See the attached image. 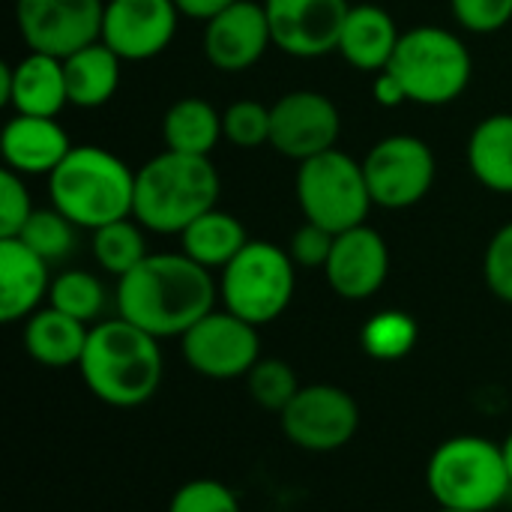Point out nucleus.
Masks as SVG:
<instances>
[{"instance_id": "obj_28", "label": "nucleus", "mask_w": 512, "mask_h": 512, "mask_svg": "<svg viewBox=\"0 0 512 512\" xmlns=\"http://www.w3.org/2000/svg\"><path fill=\"white\" fill-rule=\"evenodd\" d=\"M93 255L105 273L123 279L126 273H132L147 258L144 234L129 219H117L111 225H102L93 231Z\"/></svg>"}, {"instance_id": "obj_34", "label": "nucleus", "mask_w": 512, "mask_h": 512, "mask_svg": "<svg viewBox=\"0 0 512 512\" xmlns=\"http://www.w3.org/2000/svg\"><path fill=\"white\" fill-rule=\"evenodd\" d=\"M30 216H33V204H30L21 174L12 168H3V174H0V240L18 237Z\"/></svg>"}, {"instance_id": "obj_2", "label": "nucleus", "mask_w": 512, "mask_h": 512, "mask_svg": "<svg viewBox=\"0 0 512 512\" xmlns=\"http://www.w3.org/2000/svg\"><path fill=\"white\" fill-rule=\"evenodd\" d=\"M87 390L111 408H138L162 384L159 339L126 318L102 321L90 330L78 363Z\"/></svg>"}, {"instance_id": "obj_1", "label": "nucleus", "mask_w": 512, "mask_h": 512, "mask_svg": "<svg viewBox=\"0 0 512 512\" xmlns=\"http://www.w3.org/2000/svg\"><path fill=\"white\" fill-rule=\"evenodd\" d=\"M216 303V282L207 267L186 252L147 255L117 285L120 318L156 339L183 336Z\"/></svg>"}, {"instance_id": "obj_12", "label": "nucleus", "mask_w": 512, "mask_h": 512, "mask_svg": "<svg viewBox=\"0 0 512 512\" xmlns=\"http://www.w3.org/2000/svg\"><path fill=\"white\" fill-rule=\"evenodd\" d=\"M363 174L378 207L405 210L423 201L432 189L435 156L429 144L414 135H390L369 150Z\"/></svg>"}, {"instance_id": "obj_6", "label": "nucleus", "mask_w": 512, "mask_h": 512, "mask_svg": "<svg viewBox=\"0 0 512 512\" xmlns=\"http://www.w3.org/2000/svg\"><path fill=\"white\" fill-rule=\"evenodd\" d=\"M387 72L399 78L408 102L447 105L471 81V54L459 36L441 27H414L402 33Z\"/></svg>"}, {"instance_id": "obj_15", "label": "nucleus", "mask_w": 512, "mask_h": 512, "mask_svg": "<svg viewBox=\"0 0 512 512\" xmlns=\"http://www.w3.org/2000/svg\"><path fill=\"white\" fill-rule=\"evenodd\" d=\"M177 15L174 0H108L102 42L120 60H150L171 45Z\"/></svg>"}, {"instance_id": "obj_26", "label": "nucleus", "mask_w": 512, "mask_h": 512, "mask_svg": "<svg viewBox=\"0 0 512 512\" xmlns=\"http://www.w3.org/2000/svg\"><path fill=\"white\" fill-rule=\"evenodd\" d=\"M162 135L168 150L189 153V156H210V150L225 135L222 114L207 99L186 96L168 108L162 120Z\"/></svg>"}, {"instance_id": "obj_30", "label": "nucleus", "mask_w": 512, "mask_h": 512, "mask_svg": "<svg viewBox=\"0 0 512 512\" xmlns=\"http://www.w3.org/2000/svg\"><path fill=\"white\" fill-rule=\"evenodd\" d=\"M48 300L54 309L90 324L102 306H105V288L102 282L93 276V273H84V270H69L63 276H57L51 282V291H48Z\"/></svg>"}, {"instance_id": "obj_10", "label": "nucleus", "mask_w": 512, "mask_h": 512, "mask_svg": "<svg viewBox=\"0 0 512 512\" xmlns=\"http://www.w3.org/2000/svg\"><path fill=\"white\" fill-rule=\"evenodd\" d=\"M285 438L306 453H333L351 444L360 429V405L333 384L300 387L291 405L279 414Z\"/></svg>"}, {"instance_id": "obj_29", "label": "nucleus", "mask_w": 512, "mask_h": 512, "mask_svg": "<svg viewBox=\"0 0 512 512\" xmlns=\"http://www.w3.org/2000/svg\"><path fill=\"white\" fill-rule=\"evenodd\" d=\"M75 222H69L57 207L51 210H33L27 225L21 228L18 240L33 249L42 261H63L75 249Z\"/></svg>"}, {"instance_id": "obj_35", "label": "nucleus", "mask_w": 512, "mask_h": 512, "mask_svg": "<svg viewBox=\"0 0 512 512\" xmlns=\"http://www.w3.org/2000/svg\"><path fill=\"white\" fill-rule=\"evenodd\" d=\"M453 15L465 30L495 33L507 27L512 18V0H450Z\"/></svg>"}, {"instance_id": "obj_16", "label": "nucleus", "mask_w": 512, "mask_h": 512, "mask_svg": "<svg viewBox=\"0 0 512 512\" xmlns=\"http://www.w3.org/2000/svg\"><path fill=\"white\" fill-rule=\"evenodd\" d=\"M273 42L267 9L252 0H237L204 27V54L222 72H243L255 66Z\"/></svg>"}, {"instance_id": "obj_41", "label": "nucleus", "mask_w": 512, "mask_h": 512, "mask_svg": "<svg viewBox=\"0 0 512 512\" xmlns=\"http://www.w3.org/2000/svg\"><path fill=\"white\" fill-rule=\"evenodd\" d=\"M438 512H468V510H444V507H441V510Z\"/></svg>"}, {"instance_id": "obj_38", "label": "nucleus", "mask_w": 512, "mask_h": 512, "mask_svg": "<svg viewBox=\"0 0 512 512\" xmlns=\"http://www.w3.org/2000/svg\"><path fill=\"white\" fill-rule=\"evenodd\" d=\"M375 99L384 108H396V105L408 102V93H405V87L399 84V78L393 72L381 69V75L375 78Z\"/></svg>"}, {"instance_id": "obj_33", "label": "nucleus", "mask_w": 512, "mask_h": 512, "mask_svg": "<svg viewBox=\"0 0 512 512\" xmlns=\"http://www.w3.org/2000/svg\"><path fill=\"white\" fill-rule=\"evenodd\" d=\"M168 512H240V501L219 480H192L174 492Z\"/></svg>"}, {"instance_id": "obj_8", "label": "nucleus", "mask_w": 512, "mask_h": 512, "mask_svg": "<svg viewBox=\"0 0 512 512\" xmlns=\"http://www.w3.org/2000/svg\"><path fill=\"white\" fill-rule=\"evenodd\" d=\"M219 294L228 312L261 327L276 321L294 297V261L285 249L249 240L222 270Z\"/></svg>"}, {"instance_id": "obj_22", "label": "nucleus", "mask_w": 512, "mask_h": 512, "mask_svg": "<svg viewBox=\"0 0 512 512\" xmlns=\"http://www.w3.org/2000/svg\"><path fill=\"white\" fill-rule=\"evenodd\" d=\"M399 30L390 18V12H384L381 6H351L342 39H339V51L342 57L366 72L375 69H387L396 45H399Z\"/></svg>"}, {"instance_id": "obj_27", "label": "nucleus", "mask_w": 512, "mask_h": 512, "mask_svg": "<svg viewBox=\"0 0 512 512\" xmlns=\"http://www.w3.org/2000/svg\"><path fill=\"white\" fill-rule=\"evenodd\" d=\"M417 336H420L417 321L408 312L387 309V312H378L366 321V327L360 330V345L372 360L396 363L414 351Z\"/></svg>"}, {"instance_id": "obj_18", "label": "nucleus", "mask_w": 512, "mask_h": 512, "mask_svg": "<svg viewBox=\"0 0 512 512\" xmlns=\"http://www.w3.org/2000/svg\"><path fill=\"white\" fill-rule=\"evenodd\" d=\"M69 102L63 60L30 51L15 66H0V105H12L15 114L57 117Z\"/></svg>"}, {"instance_id": "obj_21", "label": "nucleus", "mask_w": 512, "mask_h": 512, "mask_svg": "<svg viewBox=\"0 0 512 512\" xmlns=\"http://www.w3.org/2000/svg\"><path fill=\"white\" fill-rule=\"evenodd\" d=\"M87 336H90V330L84 321L48 306L27 318L24 348L36 363H42L48 369H66V366L81 363Z\"/></svg>"}, {"instance_id": "obj_7", "label": "nucleus", "mask_w": 512, "mask_h": 512, "mask_svg": "<svg viewBox=\"0 0 512 512\" xmlns=\"http://www.w3.org/2000/svg\"><path fill=\"white\" fill-rule=\"evenodd\" d=\"M297 198L306 222H315L333 234L366 225L369 207L375 204L363 165L336 147L300 162Z\"/></svg>"}, {"instance_id": "obj_13", "label": "nucleus", "mask_w": 512, "mask_h": 512, "mask_svg": "<svg viewBox=\"0 0 512 512\" xmlns=\"http://www.w3.org/2000/svg\"><path fill=\"white\" fill-rule=\"evenodd\" d=\"M339 132V108L324 93L294 90L270 108V147L288 159L306 162L333 150Z\"/></svg>"}, {"instance_id": "obj_20", "label": "nucleus", "mask_w": 512, "mask_h": 512, "mask_svg": "<svg viewBox=\"0 0 512 512\" xmlns=\"http://www.w3.org/2000/svg\"><path fill=\"white\" fill-rule=\"evenodd\" d=\"M48 291V261L18 237L0 240V321L12 324L30 318Z\"/></svg>"}, {"instance_id": "obj_24", "label": "nucleus", "mask_w": 512, "mask_h": 512, "mask_svg": "<svg viewBox=\"0 0 512 512\" xmlns=\"http://www.w3.org/2000/svg\"><path fill=\"white\" fill-rule=\"evenodd\" d=\"M468 165L486 189L512 192V114H492L471 132Z\"/></svg>"}, {"instance_id": "obj_32", "label": "nucleus", "mask_w": 512, "mask_h": 512, "mask_svg": "<svg viewBox=\"0 0 512 512\" xmlns=\"http://www.w3.org/2000/svg\"><path fill=\"white\" fill-rule=\"evenodd\" d=\"M222 132L234 147L243 150L270 144V108L255 99H240L222 114Z\"/></svg>"}, {"instance_id": "obj_31", "label": "nucleus", "mask_w": 512, "mask_h": 512, "mask_svg": "<svg viewBox=\"0 0 512 512\" xmlns=\"http://www.w3.org/2000/svg\"><path fill=\"white\" fill-rule=\"evenodd\" d=\"M246 381H249V396L255 399V405L276 411V414H282L291 405V399L300 393L294 369L276 357L258 360L252 366V372L246 375Z\"/></svg>"}, {"instance_id": "obj_25", "label": "nucleus", "mask_w": 512, "mask_h": 512, "mask_svg": "<svg viewBox=\"0 0 512 512\" xmlns=\"http://www.w3.org/2000/svg\"><path fill=\"white\" fill-rule=\"evenodd\" d=\"M180 240H183V252L207 270H225L249 243L246 228L231 213H222L216 207L198 216L180 234Z\"/></svg>"}, {"instance_id": "obj_11", "label": "nucleus", "mask_w": 512, "mask_h": 512, "mask_svg": "<svg viewBox=\"0 0 512 512\" xmlns=\"http://www.w3.org/2000/svg\"><path fill=\"white\" fill-rule=\"evenodd\" d=\"M102 0H18L15 21L30 51L66 60L102 39Z\"/></svg>"}, {"instance_id": "obj_36", "label": "nucleus", "mask_w": 512, "mask_h": 512, "mask_svg": "<svg viewBox=\"0 0 512 512\" xmlns=\"http://www.w3.org/2000/svg\"><path fill=\"white\" fill-rule=\"evenodd\" d=\"M486 282L498 300L512 303V222L492 237L486 249Z\"/></svg>"}, {"instance_id": "obj_17", "label": "nucleus", "mask_w": 512, "mask_h": 512, "mask_svg": "<svg viewBox=\"0 0 512 512\" xmlns=\"http://www.w3.org/2000/svg\"><path fill=\"white\" fill-rule=\"evenodd\" d=\"M387 273H390V252L375 228L357 225L351 231L336 234L324 276L339 297L369 300L381 291Z\"/></svg>"}, {"instance_id": "obj_19", "label": "nucleus", "mask_w": 512, "mask_h": 512, "mask_svg": "<svg viewBox=\"0 0 512 512\" xmlns=\"http://www.w3.org/2000/svg\"><path fill=\"white\" fill-rule=\"evenodd\" d=\"M0 150L6 168L27 177V174H51L69 156L72 144L54 117L15 114L3 129Z\"/></svg>"}, {"instance_id": "obj_23", "label": "nucleus", "mask_w": 512, "mask_h": 512, "mask_svg": "<svg viewBox=\"0 0 512 512\" xmlns=\"http://www.w3.org/2000/svg\"><path fill=\"white\" fill-rule=\"evenodd\" d=\"M69 102L78 108L105 105L120 84V57L99 39L63 60Z\"/></svg>"}, {"instance_id": "obj_9", "label": "nucleus", "mask_w": 512, "mask_h": 512, "mask_svg": "<svg viewBox=\"0 0 512 512\" xmlns=\"http://www.w3.org/2000/svg\"><path fill=\"white\" fill-rule=\"evenodd\" d=\"M180 348L189 369L210 381L243 378L261 360L258 327L228 309L207 312L192 330L180 336Z\"/></svg>"}, {"instance_id": "obj_40", "label": "nucleus", "mask_w": 512, "mask_h": 512, "mask_svg": "<svg viewBox=\"0 0 512 512\" xmlns=\"http://www.w3.org/2000/svg\"><path fill=\"white\" fill-rule=\"evenodd\" d=\"M501 450H504V462H507V474H510V480H512V432H510V438L501 444Z\"/></svg>"}, {"instance_id": "obj_5", "label": "nucleus", "mask_w": 512, "mask_h": 512, "mask_svg": "<svg viewBox=\"0 0 512 512\" xmlns=\"http://www.w3.org/2000/svg\"><path fill=\"white\" fill-rule=\"evenodd\" d=\"M426 486L444 510L489 512L504 504L512 480L501 444L477 435H459L432 453Z\"/></svg>"}, {"instance_id": "obj_14", "label": "nucleus", "mask_w": 512, "mask_h": 512, "mask_svg": "<svg viewBox=\"0 0 512 512\" xmlns=\"http://www.w3.org/2000/svg\"><path fill=\"white\" fill-rule=\"evenodd\" d=\"M273 45L294 57H324L339 51L348 21V0H267Z\"/></svg>"}, {"instance_id": "obj_37", "label": "nucleus", "mask_w": 512, "mask_h": 512, "mask_svg": "<svg viewBox=\"0 0 512 512\" xmlns=\"http://www.w3.org/2000/svg\"><path fill=\"white\" fill-rule=\"evenodd\" d=\"M333 243H336V234L315 225V222H306L294 237H291V261L297 267H327L330 261V252H333Z\"/></svg>"}, {"instance_id": "obj_4", "label": "nucleus", "mask_w": 512, "mask_h": 512, "mask_svg": "<svg viewBox=\"0 0 512 512\" xmlns=\"http://www.w3.org/2000/svg\"><path fill=\"white\" fill-rule=\"evenodd\" d=\"M51 204L78 228H102L126 219L135 207V174L102 147H72L48 174Z\"/></svg>"}, {"instance_id": "obj_39", "label": "nucleus", "mask_w": 512, "mask_h": 512, "mask_svg": "<svg viewBox=\"0 0 512 512\" xmlns=\"http://www.w3.org/2000/svg\"><path fill=\"white\" fill-rule=\"evenodd\" d=\"M177 9L189 18H201V21H210L213 15H219L222 9H228L231 3L237 0H174Z\"/></svg>"}, {"instance_id": "obj_3", "label": "nucleus", "mask_w": 512, "mask_h": 512, "mask_svg": "<svg viewBox=\"0 0 512 512\" xmlns=\"http://www.w3.org/2000/svg\"><path fill=\"white\" fill-rule=\"evenodd\" d=\"M219 186L210 156L165 150L135 174L132 216L156 234H183L216 207Z\"/></svg>"}]
</instances>
